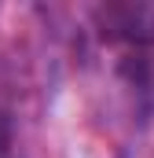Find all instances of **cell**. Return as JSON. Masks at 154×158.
<instances>
[{
    "mask_svg": "<svg viewBox=\"0 0 154 158\" xmlns=\"http://www.w3.org/2000/svg\"><path fill=\"white\" fill-rule=\"evenodd\" d=\"M11 147V121H7V114L0 110V155Z\"/></svg>",
    "mask_w": 154,
    "mask_h": 158,
    "instance_id": "cell-1",
    "label": "cell"
}]
</instances>
